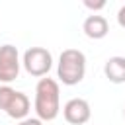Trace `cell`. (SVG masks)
Listing matches in <instances>:
<instances>
[{
    "label": "cell",
    "instance_id": "cell-1",
    "mask_svg": "<svg viewBox=\"0 0 125 125\" xmlns=\"http://www.w3.org/2000/svg\"><path fill=\"white\" fill-rule=\"evenodd\" d=\"M35 113L41 121L57 119L61 111V88L53 78H41L35 86Z\"/></svg>",
    "mask_w": 125,
    "mask_h": 125
},
{
    "label": "cell",
    "instance_id": "cell-2",
    "mask_svg": "<svg viewBox=\"0 0 125 125\" xmlns=\"http://www.w3.org/2000/svg\"><path fill=\"white\" fill-rule=\"evenodd\" d=\"M86 74V57L78 49H64L59 57L57 64V78L64 86L80 84Z\"/></svg>",
    "mask_w": 125,
    "mask_h": 125
},
{
    "label": "cell",
    "instance_id": "cell-3",
    "mask_svg": "<svg viewBox=\"0 0 125 125\" xmlns=\"http://www.w3.org/2000/svg\"><path fill=\"white\" fill-rule=\"evenodd\" d=\"M0 109L8 117L21 121V119L27 117L31 104H29V98L23 92H18L12 86L4 84V86H0Z\"/></svg>",
    "mask_w": 125,
    "mask_h": 125
},
{
    "label": "cell",
    "instance_id": "cell-4",
    "mask_svg": "<svg viewBox=\"0 0 125 125\" xmlns=\"http://www.w3.org/2000/svg\"><path fill=\"white\" fill-rule=\"evenodd\" d=\"M23 68L27 74L31 76H47V72L53 66V57L47 49L43 47H29L23 53V61H21Z\"/></svg>",
    "mask_w": 125,
    "mask_h": 125
},
{
    "label": "cell",
    "instance_id": "cell-5",
    "mask_svg": "<svg viewBox=\"0 0 125 125\" xmlns=\"http://www.w3.org/2000/svg\"><path fill=\"white\" fill-rule=\"evenodd\" d=\"M20 55L18 47L6 43L0 47V82L10 84L20 76Z\"/></svg>",
    "mask_w": 125,
    "mask_h": 125
},
{
    "label": "cell",
    "instance_id": "cell-6",
    "mask_svg": "<svg viewBox=\"0 0 125 125\" xmlns=\"http://www.w3.org/2000/svg\"><path fill=\"white\" fill-rule=\"evenodd\" d=\"M62 115L70 125H84V123L90 121L92 109H90V104L84 98H72L64 104Z\"/></svg>",
    "mask_w": 125,
    "mask_h": 125
},
{
    "label": "cell",
    "instance_id": "cell-7",
    "mask_svg": "<svg viewBox=\"0 0 125 125\" xmlns=\"http://www.w3.org/2000/svg\"><path fill=\"white\" fill-rule=\"evenodd\" d=\"M82 31H84V35L90 37V39H104V37L109 33V23H107V20H105L104 16L92 14V16H88V18L84 20Z\"/></svg>",
    "mask_w": 125,
    "mask_h": 125
},
{
    "label": "cell",
    "instance_id": "cell-8",
    "mask_svg": "<svg viewBox=\"0 0 125 125\" xmlns=\"http://www.w3.org/2000/svg\"><path fill=\"white\" fill-rule=\"evenodd\" d=\"M104 74L113 84L125 82V57H109L104 64Z\"/></svg>",
    "mask_w": 125,
    "mask_h": 125
},
{
    "label": "cell",
    "instance_id": "cell-9",
    "mask_svg": "<svg viewBox=\"0 0 125 125\" xmlns=\"http://www.w3.org/2000/svg\"><path fill=\"white\" fill-rule=\"evenodd\" d=\"M84 6L96 12V10H102V8H105V2H104V0H102V2H90V0H84Z\"/></svg>",
    "mask_w": 125,
    "mask_h": 125
},
{
    "label": "cell",
    "instance_id": "cell-10",
    "mask_svg": "<svg viewBox=\"0 0 125 125\" xmlns=\"http://www.w3.org/2000/svg\"><path fill=\"white\" fill-rule=\"evenodd\" d=\"M18 125H43V121L37 119V117H25V119H21Z\"/></svg>",
    "mask_w": 125,
    "mask_h": 125
},
{
    "label": "cell",
    "instance_id": "cell-11",
    "mask_svg": "<svg viewBox=\"0 0 125 125\" xmlns=\"http://www.w3.org/2000/svg\"><path fill=\"white\" fill-rule=\"evenodd\" d=\"M117 23H119L121 27H125V6H121L119 12H117Z\"/></svg>",
    "mask_w": 125,
    "mask_h": 125
},
{
    "label": "cell",
    "instance_id": "cell-12",
    "mask_svg": "<svg viewBox=\"0 0 125 125\" xmlns=\"http://www.w3.org/2000/svg\"><path fill=\"white\" fill-rule=\"evenodd\" d=\"M123 115H125V109H123Z\"/></svg>",
    "mask_w": 125,
    "mask_h": 125
}]
</instances>
